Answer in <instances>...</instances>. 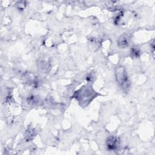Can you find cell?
<instances>
[{
	"instance_id": "cell-1",
	"label": "cell",
	"mask_w": 155,
	"mask_h": 155,
	"mask_svg": "<svg viewBox=\"0 0 155 155\" xmlns=\"http://www.w3.org/2000/svg\"><path fill=\"white\" fill-rule=\"evenodd\" d=\"M96 96V93L94 91L91 86L87 85L82 87L79 90L76 91L73 97L76 99L82 107H85L91 102Z\"/></svg>"
},
{
	"instance_id": "cell-2",
	"label": "cell",
	"mask_w": 155,
	"mask_h": 155,
	"mask_svg": "<svg viewBox=\"0 0 155 155\" xmlns=\"http://www.w3.org/2000/svg\"><path fill=\"white\" fill-rule=\"evenodd\" d=\"M116 80L120 87L124 91L127 92L130 87V81L125 68L123 66H117L114 70Z\"/></svg>"
},
{
	"instance_id": "cell-3",
	"label": "cell",
	"mask_w": 155,
	"mask_h": 155,
	"mask_svg": "<svg viewBox=\"0 0 155 155\" xmlns=\"http://www.w3.org/2000/svg\"><path fill=\"white\" fill-rule=\"evenodd\" d=\"M105 144L108 151H116L119 147V140L114 136H110L107 139Z\"/></svg>"
},
{
	"instance_id": "cell-4",
	"label": "cell",
	"mask_w": 155,
	"mask_h": 155,
	"mask_svg": "<svg viewBox=\"0 0 155 155\" xmlns=\"http://www.w3.org/2000/svg\"><path fill=\"white\" fill-rule=\"evenodd\" d=\"M117 45L120 48H124L129 45V38L127 35H122L117 39Z\"/></svg>"
},
{
	"instance_id": "cell-5",
	"label": "cell",
	"mask_w": 155,
	"mask_h": 155,
	"mask_svg": "<svg viewBox=\"0 0 155 155\" xmlns=\"http://www.w3.org/2000/svg\"><path fill=\"white\" fill-rule=\"evenodd\" d=\"M35 135H36V131L35 129L32 127H28L24 134L25 139V140H27V141H30L32 140L35 137Z\"/></svg>"
},
{
	"instance_id": "cell-6",
	"label": "cell",
	"mask_w": 155,
	"mask_h": 155,
	"mask_svg": "<svg viewBox=\"0 0 155 155\" xmlns=\"http://www.w3.org/2000/svg\"><path fill=\"white\" fill-rule=\"evenodd\" d=\"M131 56L133 58H138L140 54V50L137 47H133L130 50Z\"/></svg>"
},
{
	"instance_id": "cell-7",
	"label": "cell",
	"mask_w": 155,
	"mask_h": 155,
	"mask_svg": "<svg viewBox=\"0 0 155 155\" xmlns=\"http://www.w3.org/2000/svg\"><path fill=\"white\" fill-rule=\"evenodd\" d=\"M27 101H28V102L29 104H31L33 105H35V104L38 103L39 99L36 96H35L33 95H31V96H28V97L27 98Z\"/></svg>"
},
{
	"instance_id": "cell-8",
	"label": "cell",
	"mask_w": 155,
	"mask_h": 155,
	"mask_svg": "<svg viewBox=\"0 0 155 155\" xmlns=\"http://www.w3.org/2000/svg\"><path fill=\"white\" fill-rule=\"evenodd\" d=\"M18 8L20 9V10H23L25 7V2L24 1H20V2H18L17 4H16Z\"/></svg>"
}]
</instances>
